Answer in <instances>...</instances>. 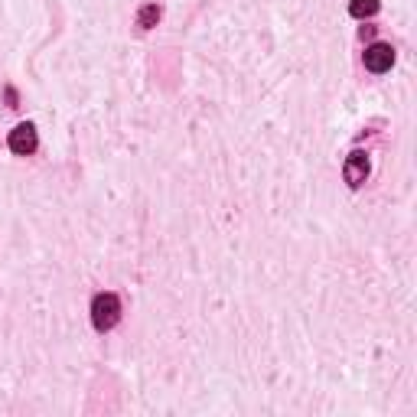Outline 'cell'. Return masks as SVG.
I'll list each match as a JSON object with an SVG mask.
<instances>
[{"label": "cell", "mask_w": 417, "mask_h": 417, "mask_svg": "<svg viewBox=\"0 0 417 417\" xmlns=\"http://www.w3.org/2000/svg\"><path fill=\"white\" fill-rule=\"evenodd\" d=\"M375 36V26H362V40H372Z\"/></svg>", "instance_id": "52a82bcc"}, {"label": "cell", "mask_w": 417, "mask_h": 417, "mask_svg": "<svg viewBox=\"0 0 417 417\" xmlns=\"http://www.w3.org/2000/svg\"><path fill=\"white\" fill-rule=\"evenodd\" d=\"M7 147L13 153H20V157H30V153L40 147L36 128H33V124H16V128L10 130V137H7Z\"/></svg>", "instance_id": "7a4b0ae2"}, {"label": "cell", "mask_w": 417, "mask_h": 417, "mask_svg": "<svg viewBox=\"0 0 417 417\" xmlns=\"http://www.w3.org/2000/svg\"><path fill=\"white\" fill-rule=\"evenodd\" d=\"M394 65V49L388 46V43H372L369 49H365V69L375 75L388 72Z\"/></svg>", "instance_id": "3957f363"}, {"label": "cell", "mask_w": 417, "mask_h": 417, "mask_svg": "<svg viewBox=\"0 0 417 417\" xmlns=\"http://www.w3.org/2000/svg\"><path fill=\"white\" fill-rule=\"evenodd\" d=\"M349 13H352L355 20L375 16V13H378V0H352V4H349Z\"/></svg>", "instance_id": "8992f818"}, {"label": "cell", "mask_w": 417, "mask_h": 417, "mask_svg": "<svg viewBox=\"0 0 417 417\" xmlns=\"http://www.w3.org/2000/svg\"><path fill=\"white\" fill-rule=\"evenodd\" d=\"M343 177H345V183L352 186V189H359V186L369 179V157H365L362 150H352L349 157H345Z\"/></svg>", "instance_id": "277c9868"}, {"label": "cell", "mask_w": 417, "mask_h": 417, "mask_svg": "<svg viewBox=\"0 0 417 417\" xmlns=\"http://www.w3.org/2000/svg\"><path fill=\"white\" fill-rule=\"evenodd\" d=\"M157 20H160V7H157V4H144V7L137 10V26H140V30L157 26Z\"/></svg>", "instance_id": "5b68a950"}, {"label": "cell", "mask_w": 417, "mask_h": 417, "mask_svg": "<svg viewBox=\"0 0 417 417\" xmlns=\"http://www.w3.org/2000/svg\"><path fill=\"white\" fill-rule=\"evenodd\" d=\"M121 320V300L118 294H98L95 300H91V326L98 329V333H108V329H114Z\"/></svg>", "instance_id": "6da1fadb"}]
</instances>
